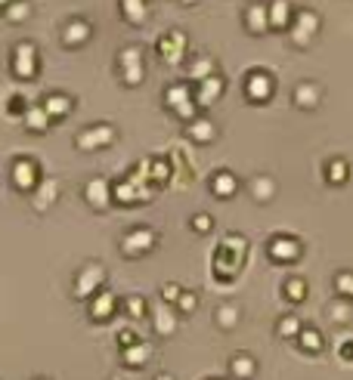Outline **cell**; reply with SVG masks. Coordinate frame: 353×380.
Segmentation results:
<instances>
[{"instance_id":"1","label":"cell","mask_w":353,"mask_h":380,"mask_svg":"<svg viewBox=\"0 0 353 380\" xmlns=\"http://www.w3.org/2000/svg\"><path fill=\"white\" fill-rule=\"evenodd\" d=\"M245 254H248L245 235H239V232H229V235H223L217 254H214V275H217L220 282H229V278H236L242 272V266H245Z\"/></svg>"},{"instance_id":"2","label":"cell","mask_w":353,"mask_h":380,"mask_svg":"<svg viewBox=\"0 0 353 380\" xmlns=\"http://www.w3.org/2000/svg\"><path fill=\"white\" fill-rule=\"evenodd\" d=\"M267 257L273 260V263H297V260L304 257V241L294 238V235H273L267 245Z\"/></svg>"},{"instance_id":"3","label":"cell","mask_w":353,"mask_h":380,"mask_svg":"<svg viewBox=\"0 0 353 380\" xmlns=\"http://www.w3.org/2000/svg\"><path fill=\"white\" fill-rule=\"evenodd\" d=\"M164 102H167V108H171L176 118H183V120H192L195 118V99H192L189 83H183V81L171 83V87H167V93H164Z\"/></svg>"},{"instance_id":"4","label":"cell","mask_w":353,"mask_h":380,"mask_svg":"<svg viewBox=\"0 0 353 380\" xmlns=\"http://www.w3.org/2000/svg\"><path fill=\"white\" fill-rule=\"evenodd\" d=\"M316 31H319V16H316L313 9H297L292 19V28H288L294 46H307L316 37Z\"/></svg>"},{"instance_id":"5","label":"cell","mask_w":353,"mask_h":380,"mask_svg":"<svg viewBox=\"0 0 353 380\" xmlns=\"http://www.w3.org/2000/svg\"><path fill=\"white\" fill-rule=\"evenodd\" d=\"M273 90H276V81H273V74L264 71V68H254V71H248V78H245V96L251 102H267L269 96H273Z\"/></svg>"},{"instance_id":"6","label":"cell","mask_w":353,"mask_h":380,"mask_svg":"<svg viewBox=\"0 0 353 380\" xmlns=\"http://www.w3.org/2000/svg\"><path fill=\"white\" fill-rule=\"evenodd\" d=\"M118 65H121V74H124V83H134L136 87V83L143 81V50H139V46L121 50Z\"/></svg>"},{"instance_id":"7","label":"cell","mask_w":353,"mask_h":380,"mask_svg":"<svg viewBox=\"0 0 353 380\" xmlns=\"http://www.w3.org/2000/svg\"><path fill=\"white\" fill-rule=\"evenodd\" d=\"M155 232L152 229H146V226H136L134 232H127L124 241H121V247H124V254L127 257H139V254H149L155 245Z\"/></svg>"},{"instance_id":"8","label":"cell","mask_w":353,"mask_h":380,"mask_svg":"<svg viewBox=\"0 0 353 380\" xmlns=\"http://www.w3.org/2000/svg\"><path fill=\"white\" fill-rule=\"evenodd\" d=\"M223 90H227V81L220 78V74H214V78H204L195 83V93H192V99H195V106H202V108H208L214 106L220 96H223Z\"/></svg>"},{"instance_id":"9","label":"cell","mask_w":353,"mask_h":380,"mask_svg":"<svg viewBox=\"0 0 353 380\" xmlns=\"http://www.w3.org/2000/svg\"><path fill=\"white\" fill-rule=\"evenodd\" d=\"M158 53H161V59L167 65L183 62V56H186V34L183 31H167L161 41H158Z\"/></svg>"},{"instance_id":"10","label":"cell","mask_w":353,"mask_h":380,"mask_svg":"<svg viewBox=\"0 0 353 380\" xmlns=\"http://www.w3.org/2000/svg\"><path fill=\"white\" fill-rule=\"evenodd\" d=\"M267 19H269V28H276V31H288L292 28V4L288 0H269L267 4Z\"/></svg>"},{"instance_id":"11","label":"cell","mask_w":353,"mask_h":380,"mask_svg":"<svg viewBox=\"0 0 353 380\" xmlns=\"http://www.w3.org/2000/svg\"><path fill=\"white\" fill-rule=\"evenodd\" d=\"M115 139V130L109 124H93L78 136V148H96V145H109Z\"/></svg>"},{"instance_id":"12","label":"cell","mask_w":353,"mask_h":380,"mask_svg":"<svg viewBox=\"0 0 353 380\" xmlns=\"http://www.w3.org/2000/svg\"><path fill=\"white\" fill-rule=\"evenodd\" d=\"M13 183H16V189H31L37 183V164L31 158H22V161L13 164Z\"/></svg>"},{"instance_id":"13","label":"cell","mask_w":353,"mask_h":380,"mask_svg":"<svg viewBox=\"0 0 353 380\" xmlns=\"http://www.w3.org/2000/svg\"><path fill=\"white\" fill-rule=\"evenodd\" d=\"M211 192L217 195V198H232V195L239 192V180H236V173H229V170H217L211 176Z\"/></svg>"},{"instance_id":"14","label":"cell","mask_w":353,"mask_h":380,"mask_svg":"<svg viewBox=\"0 0 353 380\" xmlns=\"http://www.w3.org/2000/svg\"><path fill=\"white\" fill-rule=\"evenodd\" d=\"M319 99H322V90L316 87L313 81H304V83H297V87H294V106L297 108H316V106H319Z\"/></svg>"},{"instance_id":"15","label":"cell","mask_w":353,"mask_h":380,"mask_svg":"<svg viewBox=\"0 0 353 380\" xmlns=\"http://www.w3.org/2000/svg\"><path fill=\"white\" fill-rule=\"evenodd\" d=\"M217 74V62L211 59L208 53H199L195 59L189 62V81L192 83H199V81H204V78H214Z\"/></svg>"},{"instance_id":"16","label":"cell","mask_w":353,"mask_h":380,"mask_svg":"<svg viewBox=\"0 0 353 380\" xmlns=\"http://www.w3.org/2000/svg\"><path fill=\"white\" fill-rule=\"evenodd\" d=\"M186 136L195 139V143H211L217 136V127H214L211 118H192L189 127H186Z\"/></svg>"},{"instance_id":"17","label":"cell","mask_w":353,"mask_h":380,"mask_svg":"<svg viewBox=\"0 0 353 380\" xmlns=\"http://www.w3.org/2000/svg\"><path fill=\"white\" fill-rule=\"evenodd\" d=\"M245 28L254 34L269 31V19H267V4H251L245 9Z\"/></svg>"},{"instance_id":"18","label":"cell","mask_w":353,"mask_h":380,"mask_svg":"<svg viewBox=\"0 0 353 380\" xmlns=\"http://www.w3.org/2000/svg\"><path fill=\"white\" fill-rule=\"evenodd\" d=\"M229 374L239 377V380H251L257 374V361L248 356V352H236V356L229 359Z\"/></svg>"},{"instance_id":"19","label":"cell","mask_w":353,"mask_h":380,"mask_svg":"<svg viewBox=\"0 0 353 380\" xmlns=\"http://www.w3.org/2000/svg\"><path fill=\"white\" fill-rule=\"evenodd\" d=\"M90 37V25L84 22V19H74V22L65 25V34H62V43L65 46H78Z\"/></svg>"},{"instance_id":"20","label":"cell","mask_w":353,"mask_h":380,"mask_svg":"<svg viewBox=\"0 0 353 380\" xmlns=\"http://www.w3.org/2000/svg\"><path fill=\"white\" fill-rule=\"evenodd\" d=\"M121 16H124L130 25H143L149 16L146 0H121Z\"/></svg>"},{"instance_id":"21","label":"cell","mask_w":353,"mask_h":380,"mask_svg":"<svg viewBox=\"0 0 353 380\" xmlns=\"http://www.w3.org/2000/svg\"><path fill=\"white\" fill-rule=\"evenodd\" d=\"M109 192H111V185L106 180H93V183H87V189H84L87 201L93 204V207H99V210L109 204Z\"/></svg>"},{"instance_id":"22","label":"cell","mask_w":353,"mask_h":380,"mask_svg":"<svg viewBox=\"0 0 353 380\" xmlns=\"http://www.w3.org/2000/svg\"><path fill=\"white\" fill-rule=\"evenodd\" d=\"M71 106H74V102H71L69 96H65V93H50V96L44 99V111H46L50 118H62V115H69Z\"/></svg>"},{"instance_id":"23","label":"cell","mask_w":353,"mask_h":380,"mask_svg":"<svg viewBox=\"0 0 353 380\" xmlns=\"http://www.w3.org/2000/svg\"><path fill=\"white\" fill-rule=\"evenodd\" d=\"M297 340H301V346H304V349H310V352H322V346H325L322 331H319V328H313V324H304L301 334H297Z\"/></svg>"},{"instance_id":"24","label":"cell","mask_w":353,"mask_h":380,"mask_svg":"<svg viewBox=\"0 0 353 380\" xmlns=\"http://www.w3.org/2000/svg\"><path fill=\"white\" fill-rule=\"evenodd\" d=\"M347 176H350V167L344 158H332L329 164H325V180L334 183V185H341V183H347Z\"/></svg>"},{"instance_id":"25","label":"cell","mask_w":353,"mask_h":380,"mask_svg":"<svg viewBox=\"0 0 353 380\" xmlns=\"http://www.w3.org/2000/svg\"><path fill=\"white\" fill-rule=\"evenodd\" d=\"M282 291H285V300L294 303V306L307 300V282H304V278H297V275L288 278V282L282 284Z\"/></svg>"},{"instance_id":"26","label":"cell","mask_w":353,"mask_h":380,"mask_svg":"<svg viewBox=\"0 0 353 380\" xmlns=\"http://www.w3.org/2000/svg\"><path fill=\"white\" fill-rule=\"evenodd\" d=\"M214 322H217L223 331L236 328V324H239V306H232V303H220V306H217V315H214Z\"/></svg>"},{"instance_id":"27","label":"cell","mask_w":353,"mask_h":380,"mask_svg":"<svg viewBox=\"0 0 353 380\" xmlns=\"http://www.w3.org/2000/svg\"><path fill=\"white\" fill-rule=\"evenodd\" d=\"M273 192H276V183L269 180V176H257V180L251 183V195H254L260 204H267L269 198H273Z\"/></svg>"},{"instance_id":"28","label":"cell","mask_w":353,"mask_h":380,"mask_svg":"<svg viewBox=\"0 0 353 380\" xmlns=\"http://www.w3.org/2000/svg\"><path fill=\"white\" fill-rule=\"evenodd\" d=\"M301 319H297V315H285V319H279V328H276V334L279 337H285V340H292V337H297V334H301Z\"/></svg>"},{"instance_id":"29","label":"cell","mask_w":353,"mask_h":380,"mask_svg":"<svg viewBox=\"0 0 353 380\" xmlns=\"http://www.w3.org/2000/svg\"><path fill=\"white\" fill-rule=\"evenodd\" d=\"M334 291H338L341 300L353 303V272H338V275H334Z\"/></svg>"},{"instance_id":"30","label":"cell","mask_w":353,"mask_h":380,"mask_svg":"<svg viewBox=\"0 0 353 380\" xmlns=\"http://www.w3.org/2000/svg\"><path fill=\"white\" fill-rule=\"evenodd\" d=\"M155 331H161V334H174L176 328V319H174V312L167 309V306H158V312H155Z\"/></svg>"},{"instance_id":"31","label":"cell","mask_w":353,"mask_h":380,"mask_svg":"<svg viewBox=\"0 0 353 380\" xmlns=\"http://www.w3.org/2000/svg\"><path fill=\"white\" fill-rule=\"evenodd\" d=\"M46 124H50V115L44 111V106H37L31 115H28V130H34V133H41V130H46Z\"/></svg>"},{"instance_id":"32","label":"cell","mask_w":353,"mask_h":380,"mask_svg":"<svg viewBox=\"0 0 353 380\" xmlns=\"http://www.w3.org/2000/svg\"><path fill=\"white\" fill-rule=\"evenodd\" d=\"M146 359H149V346H143V343H136V346L124 349V361H127V365H143Z\"/></svg>"},{"instance_id":"33","label":"cell","mask_w":353,"mask_h":380,"mask_svg":"<svg viewBox=\"0 0 353 380\" xmlns=\"http://www.w3.org/2000/svg\"><path fill=\"white\" fill-rule=\"evenodd\" d=\"M195 306H199V297H195L192 291H180V297H176V309H180V312H195Z\"/></svg>"},{"instance_id":"34","label":"cell","mask_w":353,"mask_h":380,"mask_svg":"<svg viewBox=\"0 0 353 380\" xmlns=\"http://www.w3.org/2000/svg\"><path fill=\"white\" fill-rule=\"evenodd\" d=\"M167 176H171V167H167L164 158H161V161H152V180L155 183H167Z\"/></svg>"},{"instance_id":"35","label":"cell","mask_w":353,"mask_h":380,"mask_svg":"<svg viewBox=\"0 0 353 380\" xmlns=\"http://www.w3.org/2000/svg\"><path fill=\"white\" fill-rule=\"evenodd\" d=\"M192 229L195 232H211L214 229V220L208 217V213H199V217H192Z\"/></svg>"},{"instance_id":"36","label":"cell","mask_w":353,"mask_h":380,"mask_svg":"<svg viewBox=\"0 0 353 380\" xmlns=\"http://www.w3.org/2000/svg\"><path fill=\"white\" fill-rule=\"evenodd\" d=\"M127 312H130V315H143V312H146L143 297H130V300H127Z\"/></svg>"},{"instance_id":"37","label":"cell","mask_w":353,"mask_h":380,"mask_svg":"<svg viewBox=\"0 0 353 380\" xmlns=\"http://www.w3.org/2000/svg\"><path fill=\"white\" fill-rule=\"evenodd\" d=\"M338 356H341L344 361H353V340H344V343H341Z\"/></svg>"},{"instance_id":"38","label":"cell","mask_w":353,"mask_h":380,"mask_svg":"<svg viewBox=\"0 0 353 380\" xmlns=\"http://www.w3.org/2000/svg\"><path fill=\"white\" fill-rule=\"evenodd\" d=\"M164 297H167V303H176V297H180V287H176V284H167V287H164Z\"/></svg>"},{"instance_id":"39","label":"cell","mask_w":353,"mask_h":380,"mask_svg":"<svg viewBox=\"0 0 353 380\" xmlns=\"http://www.w3.org/2000/svg\"><path fill=\"white\" fill-rule=\"evenodd\" d=\"M9 16H16V19H19V16H28V4H22V9H19V6L9 9Z\"/></svg>"}]
</instances>
